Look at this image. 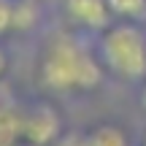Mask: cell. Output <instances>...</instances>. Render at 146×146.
<instances>
[{
    "instance_id": "1",
    "label": "cell",
    "mask_w": 146,
    "mask_h": 146,
    "mask_svg": "<svg viewBox=\"0 0 146 146\" xmlns=\"http://www.w3.org/2000/svg\"><path fill=\"white\" fill-rule=\"evenodd\" d=\"M38 78L43 87L57 92L95 89L103 81V62H98L76 38L57 35L43 49Z\"/></svg>"
},
{
    "instance_id": "2",
    "label": "cell",
    "mask_w": 146,
    "mask_h": 146,
    "mask_svg": "<svg viewBox=\"0 0 146 146\" xmlns=\"http://www.w3.org/2000/svg\"><path fill=\"white\" fill-rule=\"evenodd\" d=\"M100 62L114 76L135 81L146 76V35L133 22L108 25L100 38Z\"/></svg>"
},
{
    "instance_id": "3",
    "label": "cell",
    "mask_w": 146,
    "mask_h": 146,
    "mask_svg": "<svg viewBox=\"0 0 146 146\" xmlns=\"http://www.w3.org/2000/svg\"><path fill=\"white\" fill-rule=\"evenodd\" d=\"M22 138L33 146H52L62 135L60 116L52 106H33L27 114H22Z\"/></svg>"
},
{
    "instance_id": "4",
    "label": "cell",
    "mask_w": 146,
    "mask_h": 146,
    "mask_svg": "<svg viewBox=\"0 0 146 146\" xmlns=\"http://www.w3.org/2000/svg\"><path fill=\"white\" fill-rule=\"evenodd\" d=\"M65 16L78 27L87 30H100L111 25V11L106 0H65Z\"/></svg>"
},
{
    "instance_id": "5",
    "label": "cell",
    "mask_w": 146,
    "mask_h": 146,
    "mask_svg": "<svg viewBox=\"0 0 146 146\" xmlns=\"http://www.w3.org/2000/svg\"><path fill=\"white\" fill-rule=\"evenodd\" d=\"M41 19L35 0H14V27L11 33H30Z\"/></svg>"
},
{
    "instance_id": "6",
    "label": "cell",
    "mask_w": 146,
    "mask_h": 146,
    "mask_svg": "<svg viewBox=\"0 0 146 146\" xmlns=\"http://www.w3.org/2000/svg\"><path fill=\"white\" fill-rule=\"evenodd\" d=\"M87 146H127V138L116 125H98L87 133Z\"/></svg>"
},
{
    "instance_id": "7",
    "label": "cell",
    "mask_w": 146,
    "mask_h": 146,
    "mask_svg": "<svg viewBox=\"0 0 146 146\" xmlns=\"http://www.w3.org/2000/svg\"><path fill=\"white\" fill-rule=\"evenodd\" d=\"M111 16L122 22H138L146 16V0H106Z\"/></svg>"
},
{
    "instance_id": "8",
    "label": "cell",
    "mask_w": 146,
    "mask_h": 146,
    "mask_svg": "<svg viewBox=\"0 0 146 146\" xmlns=\"http://www.w3.org/2000/svg\"><path fill=\"white\" fill-rule=\"evenodd\" d=\"M14 27V0H0V35L11 33Z\"/></svg>"
},
{
    "instance_id": "9",
    "label": "cell",
    "mask_w": 146,
    "mask_h": 146,
    "mask_svg": "<svg viewBox=\"0 0 146 146\" xmlns=\"http://www.w3.org/2000/svg\"><path fill=\"white\" fill-rule=\"evenodd\" d=\"M52 146H87V135H81V133H62Z\"/></svg>"
},
{
    "instance_id": "10",
    "label": "cell",
    "mask_w": 146,
    "mask_h": 146,
    "mask_svg": "<svg viewBox=\"0 0 146 146\" xmlns=\"http://www.w3.org/2000/svg\"><path fill=\"white\" fill-rule=\"evenodd\" d=\"M5 65H8V60H5V52L0 49V76L5 73Z\"/></svg>"
},
{
    "instance_id": "11",
    "label": "cell",
    "mask_w": 146,
    "mask_h": 146,
    "mask_svg": "<svg viewBox=\"0 0 146 146\" xmlns=\"http://www.w3.org/2000/svg\"><path fill=\"white\" fill-rule=\"evenodd\" d=\"M141 106L146 108V84H143V89H141Z\"/></svg>"
},
{
    "instance_id": "12",
    "label": "cell",
    "mask_w": 146,
    "mask_h": 146,
    "mask_svg": "<svg viewBox=\"0 0 146 146\" xmlns=\"http://www.w3.org/2000/svg\"><path fill=\"white\" fill-rule=\"evenodd\" d=\"M143 146H146V135H143Z\"/></svg>"
}]
</instances>
